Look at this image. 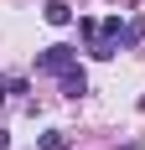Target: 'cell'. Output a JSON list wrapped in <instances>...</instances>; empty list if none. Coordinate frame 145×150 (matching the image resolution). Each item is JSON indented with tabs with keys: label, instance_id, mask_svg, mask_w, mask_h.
<instances>
[{
	"label": "cell",
	"instance_id": "8992f818",
	"mask_svg": "<svg viewBox=\"0 0 145 150\" xmlns=\"http://www.w3.org/2000/svg\"><path fill=\"white\" fill-rule=\"evenodd\" d=\"M5 93H11V78H0V104H5Z\"/></svg>",
	"mask_w": 145,
	"mask_h": 150
},
{
	"label": "cell",
	"instance_id": "7a4b0ae2",
	"mask_svg": "<svg viewBox=\"0 0 145 150\" xmlns=\"http://www.w3.org/2000/svg\"><path fill=\"white\" fill-rule=\"evenodd\" d=\"M42 16H47V26H68V21H72L68 0H47V5H42Z\"/></svg>",
	"mask_w": 145,
	"mask_h": 150
},
{
	"label": "cell",
	"instance_id": "6da1fadb",
	"mask_svg": "<svg viewBox=\"0 0 145 150\" xmlns=\"http://www.w3.org/2000/svg\"><path fill=\"white\" fill-rule=\"evenodd\" d=\"M78 67V52L72 47H47L42 57H36V73H52V78H68Z\"/></svg>",
	"mask_w": 145,
	"mask_h": 150
},
{
	"label": "cell",
	"instance_id": "3957f363",
	"mask_svg": "<svg viewBox=\"0 0 145 150\" xmlns=\"http://www.w3.org/2000/svg\"><path fill=\"white\" fill-rule=\"evenodd\" d=\"M83 93H88V78H83V67H72L62 78V98H83Z\"/></svg>",
	"mask_w": 145,
	"mask_h": 150
},
{
	"label": "cell",
	"instance_id": "52a82bcc",
	"mask_svg": "<svg viewBox=\"0 0 145 150\" xmlns=\"http://www.w3.org/2000/svg\"><path fill=\"white\" fill-rule=\"evenodd\" d=\"M0 150H11V140H5V129H0Z\"/></svg>",
	"mask_w": 145,
	"mask_h": 150
},
{
	"label": "cell",
	"instance_id": "277c9868",
	"mask_svg": "<svg viewBox=\"0 0 145 150\" xmlns=\"http://www.w3.org/2000/svg\"><path fill=\"white\" fill-rule=\"evenodd\" d=\"M78 31H83V42H88V57H99V21H78Z\"/></svg>",
	"mask_w": 145,
	"mask_h": 150
},
{
	"label": "cell",
	"instance_id": "5b68a950",
	"mask_svg": "<svg viewBox=\"0 0 145 150\" xmlns=\"http://www.w3.org/2000/svg\"><path fill=\"white\" fill-rule=\"evenodd\" d=\"M68 145H72V140H68V129H47L36 150H68Z\"/></svg>",
	"mask_w": 145,
	"mask_h": 150
}]
</instances>
